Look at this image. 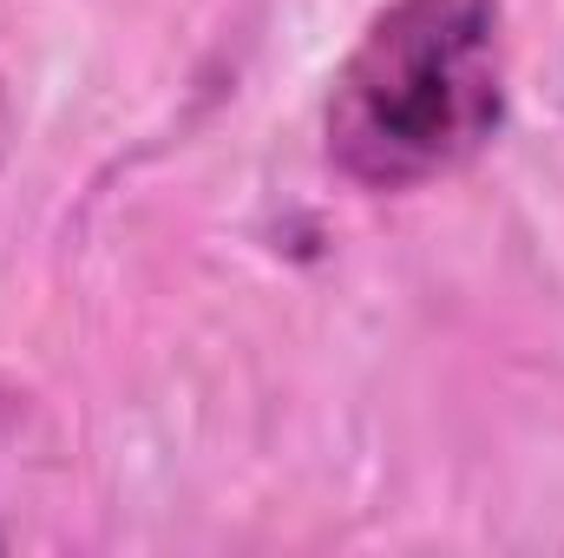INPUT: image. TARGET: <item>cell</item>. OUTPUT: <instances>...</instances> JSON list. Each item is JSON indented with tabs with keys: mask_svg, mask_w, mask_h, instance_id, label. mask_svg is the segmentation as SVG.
<instances>
[{
	"mask_svg": "<svg viewBox=\"0 0 564 558\" xmlns=\"http://www.w3.org/2000/svg\"><path fill=\"white\" fill-rule=\"evenodd\" d=\"M506 119L499 0H394L328 86L322 144L361 191H414L473 164Z\"/></svg>",
	"mask_w": 564,
	"mask_h": 558,
	"instance_id": "cell-1",
	"label": "cell"
}]
</instances>
